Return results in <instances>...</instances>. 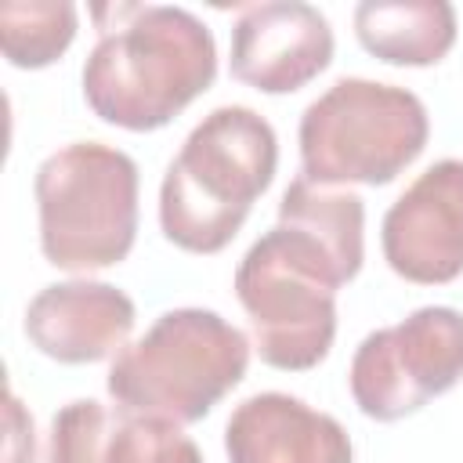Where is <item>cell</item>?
<instances>
[{
    "label": "cell",
    "instance_id": "cell-1",
    "mask_svg": "<svg viewBox=\"0 0 463 463\" xmlns=\"http://www.w3.org/2000/svg\"><path fill=\"white\" fill-rule=\"evenodd\" d=\"M83 61V98L101 123L159 130L217 76L210 25L188 7L123 4Z\"/></svg>",
    "mask_w": 463,
    "mask_h": 463
},
{
    "label": "cell",
    "instance_id": "cell-2",
    "mask_svg": "<svg viewBox=\"0 0 463 463\" xmlns=\"http://www.w3.org/2000/svg\"><path fill=\"white\" fill-rule=\"evenodd\" d=\"M279 166L275 127L246 109L221 105L192 127L159 184V228L188 253H221L268 192Z\"/></svg>",
    "mask_w": 463,
    "mask_h": 463
},
{
    "label": "cell",
    "instance_id": "cell-3",
    "mask_svg": "<svg viewBox=\"0 0 463 463\" xmlns=\"http://www.w3.org/2000/svg\"><path fill=\"white\" fill-rule=\"evenodd\" d=\"M250 369V340L239 326L206 307L163 311L145 336L109 365L116 412L199 423Z\"/></svg>",
    "mask_w": 463,
    "mask_h": 463
},
{
    "label": "cell",
    "instance_id": "cell-4",
    "mask_svg": "<svg viewBox=\"0 0 463 463\" xmlns=\"http://www.w3.org/2000/svg\"><path fill=\"white\" fill-rule=\"evenodd\" d=\"M351 282L304 228L275 224L235 268V297L250 315L257 354L282 373L315 369L336 340V289Z\"/></svg>",
    "mask_w": 463,
    "mask_h": 463
},
{
    "label": "cell",
    "instance_id": "cell-5",
    "mask_svg": "<svg viewBox=\"0 0 463 463\" xmlns=\"http://www.w3.org/2000/svg\"><path fill=\"white\" fill-rule=\"evenodd\" d=\"M427 137V105L412 90L362 76L336 80L304 109L297 127L304 177L322 188L391 184L420 159Z\"/></svg>",
    "mask_w": 463,
    "mask_h": 463
},
{
    "label": "cell",
    "instance_id": "cell-6",
    "mask_svg": "<svg viewBox=\"0 0 463 463\" xmlns=\"http://www.w3.org/2000/svg\"><path fill=\"white\" fill-rule=\"evenodd\" d=\"M40 250L61 271H101L137 239V163L101 141L51 152L33 181Z\"/></svg>",
    "mask_w": 463,
    "mask_h": 463
},
{
    "label": "cell",
    "instance_id": "cell-7",
    "mask_svg": "<svg viewBox=\"0 0 463 463\" xmlns=\"http://www.w3.org/2000/svg\"><path fill=\"white\" fill-rule=\"evenodd\" d=\"M463 380V311L416 307L398 326L369 333L351 358V398L380 423L420 412Z\"/></svg>",
    "mask_w": 463,
    "mask_h": 463
},
{
    "label": "cell",
    "instance_id": "cell-8",
    "mask_svg": "<svg viewBox=\"0 0 463 463\" xmlns=\"http://www.w3.org/2000/svg\"><path fill=\"white\" fill-rule=\"evenodd\" d=\"M383 260L416 286H445L463 275V159L430 163L383 213Z\"/></svg>",
    "mask_w": 463,
    "mask_h": 463
},
{
    "label": "cell",
    "instance_id": "cell-9",
    "mask_svg": "<svg viewBox=\"0 0 463 463\" xmlns=\"http://www.w3.org/2000/svg\"><path fill=\"white\" fill-rule=\"evenodd\" d=\"M326 14L300 0H264L242 7L232 25V76L260 94H293L333 61Z\"/></svg>",
    "mask_w": 463,
    "mask_h": 463
},
{
    "label": "cell",
    "instance_id": "cell-10",
    "mask_svg": "<svg viewBox=\"0 0 463 463\" xmlns=\"http://www.w3.org/2000/svg\"><path fill=\"white\" fill-rule=\"evenodd\" d=\"M134 322V300L119 286L98 279L43 286L25 307L29 344L61 365H87L119 354Z\"/></svg>",
    "mask_w": 463,
    "mask_h": 463
},
{
    "label": "cell",
    "instance_id": "cell-11",
    "mask_svg": "<svg viewBox=\"0 0 463 463\" xmlns=\"http://www.w3.org/2000/svg\"><path fill=\"white\" fill-rule=\"evenodd\" d=\"M224 452L228 463H354L344 423L282 391L250 394L232 409Z\"/></svg>",
    "mask_w": 463,
    "mask_h": 463
},
{
    "label": "cell",
    "instance_id": "cell-12",
    "mask_svg": "<svg viewBox=\"0 0 463 463\" xmlns=\"http://www.w3.org/2000/svg\"><path fill=\"white\" fill-rule=\"evenodd\" d=\"M354 36L387 65H438L456 43V7L449 0H362Z\"/></svg>",
    "mask_w": 463,
    "mask_h": 463
},
{
    "label": "cell",
    "instance_id": "cell-13",
    "mask_svg": "<svg viewBox=\"0 0 463 463\" xmlns=\"http://www.w3.org/2000/svg\"><path fill=\"white\" fill-rule=\"evenodd\" d=\"M279 224L304 228L307 235H315L336 257V264L344 268L347 279H354L362 271L365 206L354 192H333L300 174L297 181H289V188L279 199Z\"/></svg>",
    "mask_w": 463,
    "mask_h": 463
},
{
    "label": "cell",
    "instance_id": "cell-14",
    "mask_svg": "<svg viewBox=\"0 0 463 463\" xmlns=\"http://www.w3.org/2000/svg\"><path fill=\"white\" fill-rule=\"evenodd\" d=\"M80 11L72 0L0 4V51L14 69H47L76 40Z\"/></svg>",
    "mask_w": 463,
    "mask_h": 463
},
{
    "label": "cell",
    "instance_id": "cell-15",
    "mask_svg": "<svg viewBox=\"0 0 463 463\" xmlns=\"http://www.w3.org/2000/svg\"><path fill=\"white\" fill-rule=\"evenodd\" d=\"M105 463H203V452L181 423L116 412Z\"/></svg>",
    "mask_w": 463,
    "mask_h": 463
},
{
    "label": "cell",
    "instance_id": "cell-16",
    "mask_svg": "<svg viewBox=\"0 0 463 463\" xmlns=\"http://www.w3.org/2000/svg\"><path fill=\"white\" fill-rule=\"evenodd\" d=\"M112 420L116 416H109V409L94 398L69 402L51 420L47 463H105Z\"/></svg>",
    "mask_w": 463,
    "mask_h": 463
},
{
    "label": "cell",
    "instance_id": "cell-17",
    "mask_svg": "<svg viewBox=\"0 0 463 463\" xmlns=\"http://www.w3.org/2000/svg\"><path fill=\"white\" fill-rule=\"evenodd\" d=\"M33 456H36L33 416L22 409L18 394L7 391V449H4V463H33Z\"/></svg>",
    "mask_w": 463,
    "mask_h": 463
}]
</instances>
